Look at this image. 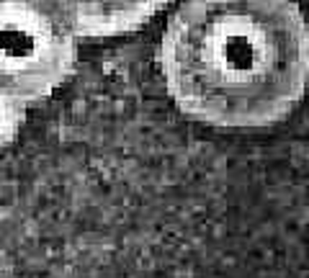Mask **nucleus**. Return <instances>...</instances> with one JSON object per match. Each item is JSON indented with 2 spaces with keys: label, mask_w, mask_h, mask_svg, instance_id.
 <instances>
[{
  "label": "nucleus",
  "mask_w": 309,
  "mask_h": 278,
  "mask_svg": "<svg viewBox=\"0 0 309 278\" xmlns=\"http://www.w3.org/2000/svg\"><path fill=\"white\" fill-rule=\"evenodd\" d=\"M157 59L185 116L216 129H263L309 90V23L294 0H185Z\"/></svg>",
  "instance_id": "obj_1"
},
{
  "label": "nucleus",
  "mask_w": 309,
  "mask_h": 278,
  "mask_svg": "<svg viewBox=\"0 0 309 278\" xmlns=\"http://www.w3.org/2000/svg\"><path fill=\"white\" fill-rule=\"evenodd\" d=\"M77 34L46 0H0V90L26 106L70 80Z\"/></svg>",
  "instance_id": "obj_2"
},
{
  "label": "nucleus",
  "mask_w": 309,
  "mask_h": 278,
  "mask_svg": "<svg viewBox=\"0 0 309 278\" xmlns=\"http://www.w3.org/2000/svg\"><path fill=\"white\" fill-rule=\"evenodd\" d=\"M77 39H111L142 28L173 0H46Z\"/></svg>",
  "instance_id": "obj_3"
},
{
  "label": "nucleus",
  "mask_w": 309,
  "mask_h": 278,
  "mask_svg": "<svg viewBox=\"0 0 309 278\" xmlns=\"http://www.w3.org/2000/svg\"><path fill=\"white\" fill-rule=\"evenodd\" d=\"M26 111L28 106L10 93L0 90V152L8 149L15 139H18L23 124H26Z\"/></svg>",
  "instance_id": "obj_4"
}]
</instances>
